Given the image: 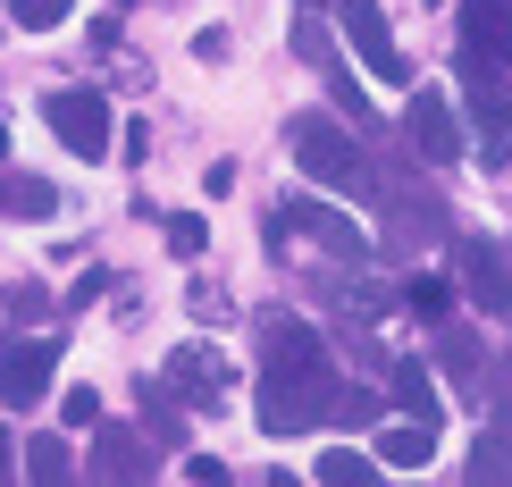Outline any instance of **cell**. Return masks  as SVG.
Segmentation results:
<instances>
[{"label": "cell", "mask_w": 512, "mask_h": 487, "mask_svg": "<svg viewBox=\"0 0 512 487\" xmlns=\"http://www.w3.org/2000/svg\"><path fill=\"white\" fill-rule=\"evenodd\" d=\"M26 479H42V487H59V479H68V446H59V437H42V446L26 454Z\"/></svg>", "instance_id": "cell-19"}, {"label": "cell", "mask_w": 512, "mask_h": 487, "mask_svg": "<svg viewBox=\"0 0 512 487\" xmlns=\"http://www.w3.org/2000/svg\"><path fill=\"white\" fill-rule=\"evenodd\" d=\"M328 412L345 420V429H370V420H378V395H370V387H336V395H328Z\"/></svg>", "instance_id": "cell-18"}, {"label": "cell", "mask_w": 512, "mask_h": 487, "mask_svg": "<svg viewBox=\"0 0 512 487\" xmlns=\"http://www.w3.org/2000/svg\"><path fill=\"white\" fill-rule=\"evenodd\" d=\"M168 252H177V261H202V252H210V227H202V219H168Z\"/></svg>", "instance_id": "cell-20"}, {"label": "cell", "mask_w": 512, "mask_h": 487, "mask_svg": "<svg viewBox=\"0 0 512 487\" xmlns=\"http://www.w3.org/2000/svg\"><path fill=\"white\" fill-rule=\"evenodd\" d=\"M168 370H177L185 387H202V404H227V362H219L210 345H185V353H177Z\"/></svg>", "instance_id": "cell-13"}, {"label": "cell", "mask_w": 512, "mask_h": 487, "mask_svg": "<svg viewBox=\"0 0 512 487\" xmlns=\"http://www.w3.org/2000/svg\"><path fill=\"white\" fill-rule=\"evenodd\" d=\"M429 9H445V0H429Z\"/></svg>", "instance_id": "cell-27"}, {"label": "cell", "mask_w": 512, "mask_h": 487, "mask_svg": "<svg viewBox=\"0 0 512 487\" xmlns=\"http://www.w3.org/2000/svg\"><path fill=\"white\" fill-rule=\"evenodd\" d=\"M462 51L487 68H512V0H462Z\"/></svg>", "instance_id": "cell-7"}, {"label": "cell", "mask_w": 512, "mask_h": 487, "mask_svg": "<svg viewBox=\"0 0 512 487\" xmlns=\"http://www.w3.org/2000/svg\"><path fill=\"white\" fill-rule=\"evenodd\" d=\"M294 160H303V177H328V185H361V152L345 126L328 118H294Z\"/></svg>", "instance_id": "cell-5"}, {"label": "cell", "mask_w": 512, "mask_h": 487, "mask_svg": "<svg viewBox=\"0 0 512 487\" xmlns=\"http://www.w3.org/2000/svg\"><path fill=\"white\" fill-rule=\"evenodd\" d=\"M462 286H471L479 311H512V269H504V252L487 244V236L462 244Z\"/></svg>", "instance_id": "cell-9"}, {"label": "cell", "mask_w": 512, "mask_h": 487, "mask_svg": "<svg viewBox=\"0 0 512 487\" xmlns=\"http://www.w3.org/2000/svg\"><path fill=\"white\" fill-rule=\"evenodd\" d=\"M403 126H412V152L420 160H462V126H454V110H445V93H412V118H403Z\"/></svg>", "instance_id": "cell-8"}, {"label": "cell", "mask_w": 512, "mask_h": 487, "mask_svg": "<svg viewBox=\"0 0 512 487\" xmlns=\"http://www.w3.org/2000/svg\"><path fill=\"white\" fill-rule=\"evenodd\" d=\"M17 471V446H9V429H0V479H9Z\"/></svg>", "instance_id": "cell-25"}, {"label": "cell", "mask_w": 512, "mask_h": 487, "mask_svg": "<svg viewBox=\"0 0 512 487\" xmlns=\"http://www.w3.org/2000/svg\"><path fill=\"white\" fill-rule=\"evenodd\" d=\"M311 412H328V395H311V387H286V378H269V395H261V429H269V437H294V429H311Z\"/></svg>", "instance_id": "cell-10"}, {"label": "cell", "mask_w": 512, "mask_h": 487, "mask_svg": "<svg viewBox=\"0 0 512 487\" xmlns=\"http://www.w3.org/2000/svg\"><path fill=\"white\" fill-rule=\"evenodd\" d=\"M437 454V437H429V420H387V429H378V462H395V471H420V462Z\"/></svg>", "instance_id": "cell-11"}, {"label": "cell", "mask_w": 512, "mask_h": 487, "mask_svg": "<svg viewBox=\"0 0 512 487\" xmlns=\"http://www.w3.org/2000/svg\"><path fill=\"white\" fill-rule=\"evenodd\" d=\"M51 370H59V345H51V336H17V345H0V404H9V412H34L42 395H51Z\"/></svg>", "instance_id": "cell-3"}, {"label": "cell", "mask_w": 512, "mask_h": 487, "mask_svg": "<svg viewBox=\"0 0 512 487\" xmlns=\"http://www.w3.org/2000/svg\"><path fill=\"white\" fill-rule=\"evenodd\" d=\"M59 420H76V429H93V420H101V395H93V387H68V395H59Z\"/></svg>", "instance_id": "cell-23"}, {"label": "cell", "mask_w": 512, "mask_h": 487, "mask_svg": "<svg viewBox=\"0 0 512 487\" xmlns=\"http://www.w3.org/2000/svg\"><path fill=\"white\" fill-rule=\"evenodd\" d=\"M437 362L471 378V370H479V345H471V336H462V328H445V345H437Z\"/></svg>", "instance_id": "cell-22"}, {"label": "cell", "mask_w": 512, "mask_h": 487, "mask_svg": "<svg viewBox=\"0 0 512 487\" xmlns=\"http://www.w3.org/2000/svg\"><path fill=\"white\" fill-rule=\"evenodd\" d=\"M471 479H512V446H504V437H479V454H471Z\"/></svg>", "instance_id": "cell-21"}, {"label": "cell", "mask_w": 512, "mask_h": 487, "mask_svg": "<svg viewBox=\"0 0 512 487\" xmlns=\"http://www.w3.org/2000/svg\"><path fill=\"white\" fill-rule=\"evenodd\" d=\"M9 17L26 34H51V26H68V17H76V0H9Z\"/></svg>", "instance_id": "cell-17"}, {"label": "cell", "mask_w": 512, "mask_h": 487, "mask_svg": "<svg viewBox=\"0 0 512 487\" xmlns=\"http://www.w3.org/2000/svg\"><path fill=\"white\" fill-rule=\"evenodd\" d=\"M185 479H202V487H219V479H227V462H219V454H194V462H185Z\"/></svg>", "instance_id": "cell-24"}, {"label": "cell", "mask_w": 512, "mask_h": 487, "mask_svg": "<svg viewBox=\"0 0 512 487\" xmlns=\"http://www.w3.org/2000/svg\"><path fill=\"white\" fill-rule=\"evenodd\" d=\"M395 404L437 429V395H429V370H420V362H395Z\"/></svg>", "instance_id": "cell-15"}, {"label": "cell", "mask_w": 512, "mask_h": 487, "mask_svg": "<svg viewBox=\"0 0 512 487\" xmlns=\"http://www.w3.org/2000/svg\"><path fill=\"white\" fill-rule=\"evenodd\" d=\"M345 42L361 51V68H370L378 84H403V76H412V59L395 51V26L378 17V0H345Z\"/></svg>", "instance_id": "cell-6"}, {"label": "cell", "mask_w": 512, "mask_h": 487, "mask_svg": "<svg viewBox=\"0 0 512 487\" xmlns=\"http://www.w3.org/2000/svg\"><path fill=\"white\" fill-rule=\"evenodd\" d=\"M462 93H471V118H479V160L504 168L512 160V93L496 84V68L471 59V51H462Z\"/></svg>", "instance_id": "cell-2"}, {"label": "cell", "mask_w": 512, "mask_h": 487, "mask_svg": "<svg viewBox=\"0 0 512 487\" xmlns=\"http://www.w3.org/2000/svg\"><path fill=\"white\" fill-rule=\"evenodd\" d=\"M0 202H9L17 219H51V210H59V194L42 177H9V185H0Z\"/></svg>", "instance_id": "cell-16"}, {"label": "cell", "mask_w": 512, "mask_h": 487, "mask_svg": "<svg viewBox=\"0 0 512 487\" xmlns=\"http://www.w3.org/2000/svg\"><path fill=\"white\" fill-rule=\"evenodd\" d=\"M261 378L319 387V378H328V336L303 328V320H261Z\"/></svg>", "instance_id": "cell-1"}, {"label": "cell", "mask_w": 512, "mask_h": 487, "mask_svg": "<svg viewBox=\"0 0 512 487\" xmlns=\"http://www.w3.org/2000/svg\"><path fill=\"white\" fill-rule=\"evenodd\" d=\"M93 471H101V479H143V471H152V454H143V437H126V429H101V446H93Z\"/></svg>", "instance_id": "cell-12"}, {"label": "cell", "mask_w": 512, "mask_h": 487, "mask_svg": "<svg viewBox=\"0 0 512 487\" xmlns=\"http://www.w3.org/2000/svg\"><path fill=\"white\" fill-rule=\"evenodd\" d=\"M42 118H51V135L68 143L76 160H110V101L101 93H51Z\"/></svg>", "instance_id": "cell-4"}, {"label": "cell", "mask_w": 512, "mask_h": 487, "mask_svg": "<svg viewBox=\"0 0 512 487\" xmlns=\"http://www.w3.org/2000/svg\"><path fill=\"white\" fill-rule=\"evenodd\" d=\"M0 152H9V126H0Z\"/></svg>", "instance_id": "cell-26"}, {"label": "cell", "mask_w": 512, "mask_h": 487, "mask_svg": "<svg viewBox=\"0 0 512 487\" xmlns=\"http://www.w3.org/2000/svg\"><path fill=\"white\" fill-rule=\"evenodd\" d=\"M311 479H319V487H378V462L353 454V446H328V454L311 462Z\"/></svg>", "instance_id": "cell-14"}]
</instances>
